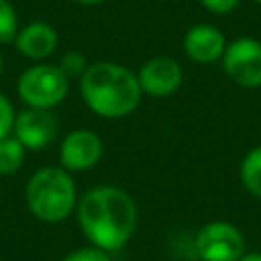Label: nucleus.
Masks as SVG:
<instances>
[{"mask_svg": "<svg viewBox=\"0 0 261 261\" xmlns=\"http://www.w3.org/2000/svg\"><path fill=\"white\" fill-rule=\"evenodd\" d=\"M75 216L90 245L114 253L122 249L135 232L137 204L122 188L96 186L77 200Z\"/></svg>", "mask_w": 261, "mask_h": 261, "instance_id": "obj_1", "label": "nucleus"}, {"mask_svg": "<svg viewBox=\"0 0 261 261\" xmlns=\"http://www.w3.org/2000/svg\"><path fill=\"white\" fill-rule=\"evenodd\" d=\"M80 92L86 106L102 118L128 116L143 94L137 73L114 61L90 63L80 77Z\"/></svg>", "mask_w": 261, "mask_h": 261, "instance_id": "obj_2", "label": "nucleus"}, {"mask_svg": "<svg viewBox=\"0 0 261 261\" xmlns=\"http://www.w3.org/2000/svg\"><path fill=\"white\" fill-rule=\"evenodd\" d=\"M24 202L29 212L41 222H61L77 206V190L71 173L61 165L41 167L24 186Z\"/></svg>", "mask_w": 261, "mask_h": 261, "instance_id": "obj_3", "label": "nucleus"}, {"mask_svg": "<svg viewBox=\"0 0 261 261\" xmlns=\"http://www.w3.org/2000/svg\"><path fill=\"white\" fill-rule=\"evenodd\" d=\"M69 80L57 65H31L22 71L18 80V96L29 108H45L51 110L53 106L61 104L67 96Z\"/></svg>", "mask_w": 261, "mask_h": 261, "instance_id": "obj_4", "label": "nucleus"}, {"mask_svg": "<svg viewBox=\"0 0 261 261\" xmlns=\"http://www.w3.org/2000/svg\"><path fill=\"white\" fill-rule=\"evenodd\" d=\"M200 261H239L245 255V239L241 230L224 220L204 224L194 241Z\"/></svg>", "mask_w": 261, "mask_h": 261, "instance_id": "obj_5", "label": "nucleus"}, {"mask_svg": "<svg viewBox=\"0 0 261 261\" xmlns=\"http://www.w3.org/2000/svg\"><path fill=\"white\" fill-rule=\"evenodd\" d=\"M224 71L232 82L245 88L261 86V43L249 37L226 45L222 53Z\"/></svg>", "mask_w": 261, "mask_h": 261, "instance_id": "obj_6", "label": "nucleus"}, {"mask_svg": "<svg viewBox=\"0 0 261 261\" xmlns=\"http://www.w3.org/2000/svg\"><path fill=\"white\" fill-rule=\"evenodd\" d=\"M102 139L90 128L71 130L59 147V165L71 171H86L94 167L102 157Z\"/></svg>", "mask_w": 261, "mask_h": 261, "instance_id": "obj_7", "label": "nucleus"}, {"mask_svg": "<svg viewBox=\"0 0 261 261\" xmlns=\"http://www.w3.org/2000/svg\"><path fill=\"white\" fill-rule=\"evenodd\" d=\"M12 133L24 149L41 151L49 143H53L57 135V118L51 110L27 108L20 114H16Z\"/></svg>", "mask_w": 261, "mask_h": 261, "instance_id": "obj_8", "label": "nucleus"}, {"mask_svg": "<svg viewBox=\"0 0 261 261\" xmlns=\"http://www.w3.org/2000/svg\"><path fill=\"white\" fill-rule=\"evenodd\" d=\"M181 77H184V71H181L179 63L165 55L145 61L137 73L141 92L155 96V98H165V96L173 94L179 88Z\"/></svg>", "mask_w": 261, "mask_h": 261, "instance_id": "obj_9", "label": "nucleus"}, {"mask_svg": "<svg viewBox=\"0 0 261 261\" xmlns=\"http://www.w3.org/2000/svg\"><path fill=\"white\" fill-rule=\"evenodd\" d=\"M226 49L224 35L214 24H194L184 35V51L196 63H212Z\"/></svg>", "mask_w": 261, "mask_h": 261, "instance_id": "obj_10", "label": "nucleus"}, {"mask_svg": "<svg viewBox=\"0 0 261 261\" xmlns=\"http://www.w3.org/2000/svg\"><path fill=\"white\" fill-rule=\"evenodd\" d=\"M16 49L29 59H45L57 47V33L47 22H29L14 37Z\"/></svg>", "mask_w": 261, "mask_h": 261, "instance_id": "obj_11", "label": "nucleus"}, {"mask_svg": "<svg viewBox=\"0 0 261 261\" xmlns=\"http://www.w3.org/2000/svg\"><path fill=\"white\" fill-rule=\"evenodd\" d=\"M24 147L14 135L0 139V175L16 173L24 163Z\"/></svg>", "mask_w": 261, "mask_h": 261, "instance_id": "obj_12", "label": "nucleus"}, {"mask_svg": "<svg viewBox=\"0 0 261 261\" xmlns=\"http://www.w3.org/2000/svg\"><path fill=\"white\" fill-rule=\"evenodd\" d=\"M241 181L247 192L261 198V145L245 155L241 163Z\"/></svg>", "mask_w": 261, "mask_h": 261, "instance_id": "obj_13", "label": "nucleus"}, {"mask_svg": "<svg viewBox=\"0 0 261 261\" xmlns=\"http://www.w3.org/2000/svg\"><path fill=\"white\" fill-rule=\"evenodd\" d=\"M18 33L16 10L8 0H0V43H12Z\"/></svg>", "mask_w": 261, "mask_h": 261, "instance_id": "obj_14", "label": "nucleus"}, {"mask_svg": "<svg viewBox=\"0 0 261 261\" xmlns=\"http://www.w3.org/2000/svg\"><path fill=\"white\" fill-rule=\"evenodd\" d=\"M88 61H86V57L80 53V51H67L63 57H61V61H59V69L63 71V75L67 77V80H71V77H82L84 75V71L88 69Z\"/></svg>", "mask_w": 261, "mask_h": 261, "instance_id": "obj_15", "label": "nucleus"}, {"mask_svg": "<svg viewBox=\"0 0 261 261\" xmlns=\"http://www.w3.org/2000/svg\"><path fill=\"white\" fill-rule=\"evenodd\" d=\"M61 261H112V259H110V253H106L104 249L90 245V247H80L67 253Z\"/></svg>", "mask_w": 261, "mask_h": 261, "instance_id": "obj_16", "label": "nucleus"}, {"mask_svg": "<svg viewBox=\"0 0 261 261\" xmlns=\"http://www.w3.org/2000/svg\"><path fill=\"white\" fill-rule=\"evenodd\" d=\"M14 118H16V114H14V108H12L10 100L4 94H0V139L8 137L12 133Z\"/></svg>", "mask_w": 261, "mask_h": 261, "instance_id": "obj_17", "label": "nucleus"}, {"mask_svg": "<svg viewBox=\"0 0 261 261\" xmlns=\"http://www.w3.org/2000/svg\"><path fill=\"white\" fill-rule=\"evenodd\" d=\"M200 2H202V6H204L206 10L216 12V14L230 12V10L239 4V0H200Z\"/></svg>", "mask_w": 261, "mask_h": 261, "instance_id": "obj_18", "label": "nucleus"}, {"mask_svg": "<svg viewBox=\"0 0 261 261\" xmlns=\"http://www.w3.org/2000/svg\"><path fill=\"white\" fill-rule=\"evenodd\" d=\"M239 261H261V253H249V255H243Z\"/></svg>", "mask_w": 261, "mask_h": 261, "instance_id": "obj_19", "label": "nucleus"}, {"mask_svg": "<svg viewBox=\"0 0 261 261\" xmlns=\"http://www.w3.org/2000/svg\"><path fill=\"white\" fill-rule=\"evenodd\" d=\"M80 4H100V2H106V0H75Z\"/></svg>", "mask_w": 261, "mask_h": 261, "instance_id": "obj_20", "label": "nucleus"}, {"mask_svg": "<svg viewBox=\"0 0 261 261\" xmlns=\"http://www.w3.org/2000/svg\"><path fill=\"white\" fill-rule=\"evenodd\" d=\"M0 71H2V55H0Z\"/></svg>", "mask_w": 261, "mask_h": 261, "instance_id": "obj_21", "label": "nucleus"}, {"mask_svg": "<svg viewBox=\"0 0 261 261\" xmlns=\"http://www.w3.org/2000/svg\"><path fill=\"white\" fill-rule=\"evenodd\" d=\"M255 2H259V4H261V0H255Z\"/></svg>", "mask_w": 261, "mask_h": 261, "instance_id": "obj_22", "label": "nucleus"}]
</instances>
